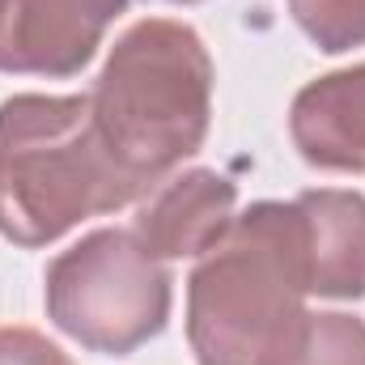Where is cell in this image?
<instances>
[{
  "label": "cell",
  "mask_w": 365,
  "mask_h": 365,
  "mask_svg": "<svg viewBox=\"0 0 365 365\" xmlns=\"http://www.w3.org/2000/svg\"><path fill=\"white\" fill-rule=\"evenodd\" d=\"M182 4H187V0H182Z\"/></svg>",
  "instance_id": "7c38bea8"
},
{
  "label": "cell",
  "mask_w": 365,
  "mask_h": 365,
  "mask_svg": "<svg viewBox=\"0 0 365 365\" xmlns=\"http://www.w3.org/2000/svg\"><path fill=\"white\" fill-rule=\"evenodd\" d=\"M0 365H68L56 344L34 331H0Z\"/></svg>",
  "instance_id": "8fae6325"
},
{
  "label": "cell",
  "mask_w": 365,
  "mask_h": 365,
  "mask_svg": "<svg viewBox=\"0 0 365 365\" xmlns=\"http://www.w3.org/2000/svg\"><path fill=\"white\" fill-rule=\"evenodd\" d=\"M306 230L310 293L361 297L365 293V200L353 191H306L297 200Z\"/></svg>",
  "instance_id": "ba28073f"
},
{
  "label": "cell",
  "mask_w": 365,
  "mask_h": 365,
  "mask_svg": "<svg viewBox=\"0 0 365 365\" xmlns=\"http://www.w3.org/2000/svg\"><path fill=\"white\" fill-rule=\"evenodd\" d=\"M128 0H4L0 68L68 77L93 56L106 21Z\"/></svg>",
  "instance_id": "5b68a950"
},
{
  "label": "cell",
  "mask_w": 365,
  "mask_h": 365,
  "mask_svg": "<svg viewBox=\"0 0 365 365\" xmlns=\"http://www.w3.org/2000/svg\"><path fill=\"white\" fill-rule=\"evenodd\" d=\"M289 128L310 166L365 170V64L306 86Z\"/></svg>",
  "instance_id": "52a82bcc"
},
{
  "label": "cell",
  "mask_w": 365,
  "mask_h": 365,
  "mask_svg": "<svg viewBox=\"0 0 365 365\" xmlns=\"http://www.w3.org/2000/svg\"><path fill=\"white\" fill-rule=\"evenodd\" d=\"M293 365H365V323L349 314H310L306 344Z\"/></svg>",
  "instance_id": "30bf717a"
},
{
  "label": "cell",
  "mask_w": 365,
  "mask_h": 365,
  "mask_svg": "<svg viewBox=\"0 0 365 365\" xmlns=\"http://www.w3.org/2000/svg\"><path fill=\"white\" fill-rule=\"evenodd\" d=\"M234 217V187L212 170H191L182 179L158 187V195L140 208L136 234L153 255H195L212 251Z\"/></svg>",
  "instance_id": "8992f818"
},
{
  "label": "cell",
  "mask_w": 365,
  "mask_h": 365,
  "mask_svg": "<svg viewBox=\"0 0 365 365\" xmlns=\"http://www.w3.org/2000/svg\"><path fill=\"white\" fill-rule=\"evenodd\" d=\"M149 191L106 149L86 98L0 102V234L38 247Z\"/></svg>",
  "instance_id": "7a4b0ae2"
},
{
  "label": "cell",
  "mask_w": 365,
  "mask_h": 365,
  "mask_svg": "<svg viewBox=\"0 0 365 365\" xmlns=\"http://www.w3.org/2000/svg\"><path fill=\"white\" fill-rule=\"evenodd\" d=\"M289 9L323 51L365 43V0H289Z\"/></svg>",
  "instance_id": "9c48e42d"
},
{
  "label": "cell",
  "mask_w": 365,
  "mask_h": 365,
  "mask_svg": "<svg viewBox=\"0 0 365 365\" xmlns=\"http://www.w3.org/2000/svg\"><path fill=\"white\" fill-rule=\"evenodd\" d=\"M212 68L195 30L140 21L119 38L90 93L93 123L128 175L153 187L208 132Z\"/></svg>",
  "instance_id": "3957f363"
},
{
  "label": "cell",
  "mask_w": 365,
  "mask_h": 365,
  "mask_svg": "<svg viewBox=\"0 0 365 365\" xmlns=\"http://www.w3.org/2000/svg\"><path fill=\"white\" fill-rule=\"evenodd\" d=\"M306 230L297 204H255L230 221L191 276V349L200 365H293L310 314Z\"/></svg>",
  "instance_id": "6da1fadb"
},
{
  "label": "cell",
  "mask_w": 365,
  "mask_h": 365,
  "mask_svg": "<svg viewBox=\"0 0 365 365\" xmlns=\"http://www.w3.org/2000/svg\"><path fill=\"white\" fill-rule=\"evenodd\" d=\"M51 319L93 353H132L166 327L170 280L132 234L102 230L47 268Z\"/></svg>",
  "instance_id": "277c9868"
}]
</instances>
